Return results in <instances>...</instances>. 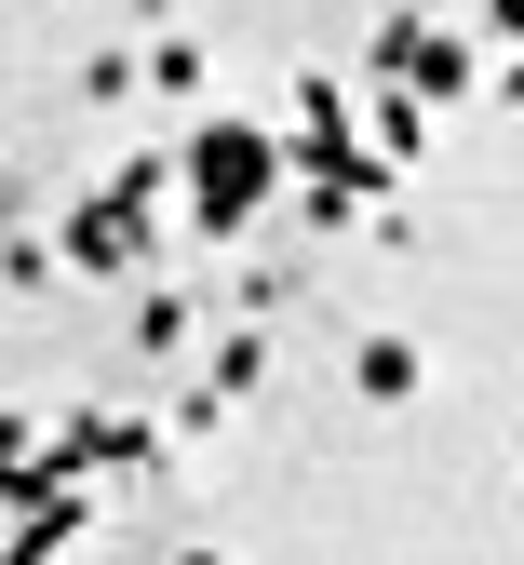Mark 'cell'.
<instances>
[{
    "label": "cell",
    "mask_w": 524,
    "mask_h": 565,
    "mask_svg": "<svg viewBox=\"0 0 524 565\" xmlns=\"http://www.w3.org/2000/svg\"><path fill=\"white\" fill-rule=\"evenodd\" d=\"M269 189H282V135H256L243 108H215V121L189 135V230H202V243H243Z\"/></svg>",
    "instance_id": "1"
},
{
    "label": "cell",
    "mask_w": 524,
    "mask_h": 565,
    "mask_svg": "<svg viewBox=\"0 0 524 565\" xmlns=\"http://www.w3.org/2000/svg\"><path fill=\"white\" fill-rule=\"evenodd\" d=\"M162 189H189L162 149H148V162H121V175L82 202V216H67V256H82V269H135V256H148V202H162Z\"/></svg>",
    "instance_id": "2"
},
{
    "label": "cell",
    "mask_w": 524,
    "mask_h": 565,
    "mask_svg": "<svg viewBox=\"0 0 524 565\" xmlns=\"http://www.w3.org/2000/svg\"><path fill=\"white\" fill-rule=\"evenodd\" d=\"M67 539H95V484H41V499H28V525L0 539V565H54Z\"/></svg>",
    "instance_id": "3"
},
{
    "label": "cell",
    "mask_w": 524,
    "mask_h": 565,
    "mask_svg": "<svg viewBox=\"0 0 524 565\" xmlns=\"http://www.w3.org/2000/svg\"><path fill=\"white\" fill-rule=\"evenodd\" d=\"M417 95H430V108H458V95H484V67H471V41H417Z\"/></svg>",
    "instance_id": "4"
},
{
    "label": "cell",
    "mask_w": 524,
    "mask_h": 565,
    "mask_svg": "<svg viewBox=\"0 0 524 565\" xmlns=\"http://www.w3.org/2000/svg\"><path fill=\"white\" fill-rule=\"evenodd\" d=\"M363 391L404 404V391H417V350H404V337H363Z\"/></svg>",
    "instance_id": "5"
},
{
    "label": "cell",
    "mask_w": 524,
    "mask_h": 565,
    "mask_svg": "<svg viewBox=\"0 0 524 565\" xmlns=\"http://www.w3.org/2000/svg\"><path fill=\"white\" fill-rule=\"evenodd\" d=\"M417 108H430V95H417V82H404V95H377V149H391V162H417V135H430V121H417Z\"/></svg>",
    "instance_id": "6"
},
{
    "label": "cell",
    "mask_w": 524,
    "mask_h": 565,
    "mask_svg": "<svg viewBox=\"0 0 524 565\" xmlns=\"http://www.w3.org/2000/svg\"><path fill=\"white\" fill-rule=\"evenodd\" d=\"M417 41H430L417 14H377V67H391V82H417Z\"/></svg>",
    "instance_id": "7"
},
{
    "label": "cell",
    "mask_w": 524,
    "mask_h": 565,
    "mask_svg": "<svg viewBox=\"0 0 524 565\" xmlns=\"http://www.w3.org/2000/svg\"><path fill=\"white\" fill-rule=\"evenodd\" d=\"M471 14H484V28H511V41H524V0H471Z\"/></svg>",
    "instance_id": "8"
}]
</instances>
